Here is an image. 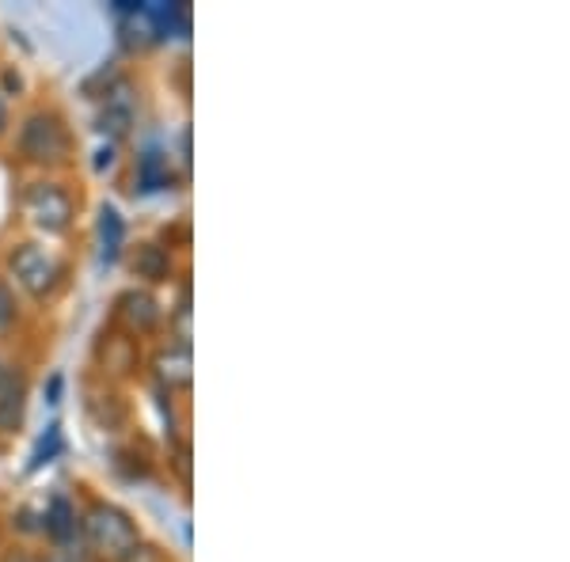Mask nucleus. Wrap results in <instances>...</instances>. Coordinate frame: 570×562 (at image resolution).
Instances as JSON below:
<instances>
[{
  "instance_id": "nucleus-1",
  "label": "nucleus",
  "mask_w": 570,
  "mask_h": 562,
  "mask_svg": "<svg viewBox=\"0 0 570 562\" xmlns=\"http://www.w3.org/2000/svg\"><path fill=\"white\" fill-rule=\"evenodd\" d=\"M85 536L99 555H110L122 562L126 555H134L141 548V536H137V524L126 517L118 505H91L85 517Z\"/></svg>"
},
{
  "instance_id": "nucleus-2",
  "label": "nucleus",
  "mask_w": 570,
  "mask_h": 562,
  "mask_svg": "<svg viewBox=\"0 0 570 562\" xmlns=\"http://www.w3.org/2000/svg\"><path fill=\"white\" fill-rule=\"evenodd\" d=\"M20 152L35 164L66 160V152H69L66 122H61L58 115H50V110H35V115H27L23 126H20Z\"/></svg>"
},
{
  "instance_id": "nucleus-3",
  "label": "nucleus",
  "mask_w": 570,
  "mask_h": 562,
  "mask_svg": "<svg viewBox=\"0 0 570 562\" xmlns=\"http://www.w3.org/2000/svg\"><path fill=\"white\" fill-rule=\"evenodd\" d=\"M23 206H27V217L35 220V228H42V233H50V236L66 233L72 225V198L58 183H35V187L27 190Z\"/></svg>"
},
{
  "instance_id": "nucleus-4",
  "label": "nucleus",
  "mask_w": 570,
  "mask_h": 562,
  "mask_svg": "<svg viewBox=\"0 0 570 562\" xmlns=\"http://www.w3.org/2000/svg\"><path fill=\"white\" fill-rule=\"evenodd\" d=\"M12 274L35 300L50 297V293L58 289V278H61L58 263H53L50 255H46L42 247H35V244H23V247H16V252H12Z\"/></svg>"
},
{
  "instance_id": "nucleus-5",
  "label": "nucleus",
  "mask_w": 570,
  "mask_h": 562,
  "mask_svg": "<svg viewBox=\"0 0 570 562\" xmlns=\"http://www.w3.org/2000/svg\"><path fill=\"white\" fill-rule=\"evenodd\" d=\"M23 381L20 376H4V384H0V433H12L20 430L23 422Z\"/></svg>"
},
{
  "instance_id": "nucleus-6",
  "label": "nucleus",
  "mask_w": 570,
  "mask_h": 562,
  "mask_svg": "<svg viewBox=\"0 0 570 562\" xmlns=\"http://www.w3.org/2000/svg\"><path fill=\"white\" fill-rule=\"evenodd\" d=\"M156 373H160V381L168 384V388H183V384H190V349L187 346L164 349V354L156 357Z\"/></svg>"
},
{
  "instance_id": "nucleus-7",
  "label": "nucleus",
  "mask_w": 570,
  "mask_h": 562,
  "mask_svg": "<svg viewBox=\"0 0 570 562\" xmlns=\"http://www.w3.org/2000/svg\"><path fill=\"white\" fill-rule=\"evenodd\" d=\"M118 308H122V316L130 319L137 331H153L156 319H160V308H156V300L149 297V293H137V289L126 293V297L118 300Z\"/></svg>"
},
{
  "instance_id": "nucleus-8",
  "label": "nucleus",
  "mask_w": 570,
  "mask_h": 562,
  "mask_svg": "<svg viewBox=\"0 0 570 562\" xmlns=\"http://www.w3.org/2000/svg\"><path fill=\"white\" fill-rule=\"evenodd\" d=\"M46 529H50V536L58 543H66L72 536V529H77V513H72V505L61 494L50 497V510H46Z\"/></svg>"
},
{
  "instance_id": "nucleus-9",
  "label": "nucleus",
  "mask_w": 570,
  "mask_h": 562,
  "mask_svg": "<svg viewBox=\"0 0 570 562\" xmlns=\"http://www.w3.org/2000/svg\"><path fill=\"white\" fill-rule=\"evenodd\" d=\"M99 236H104V259L115 263L118 259V247H122L126 239V225L122 217H118V209H104V220H99Z\"/></svg>"
},
{
  "instance_id": "nucleus-10",
  "label": "nucleus",
  "mask_w": 570,
  "mask_h": 562,
  "mask_svg": "<svg viewBox=\"0 0 570 562\" xmlns=\"http://www.w3.org/2000/svg\"><path fill=\"white\" fill-rule=\"evenodd\" d=\"M134 270L141 274V278H149V282H164V278H168V252L145 244L141 252H137V259H134Z\"/></svg>"
},
{
  "instance_id": "nucleus-11",
  "label": "nucleus",
  "mask_w": 570,
  "mask_h": 562,
  "mask_svg": "<svg viewBox=\"0 0 570 562\" xmlns=\"http://www.w3.org/2000/svg\"><path fill=\"white\" fill-rule=\"evenodd\" d=\"M137 183H141L145 195H153V190H160L164 183H168V168H164L160 152H145L141 164H137Z\"/></svg>"
},
{
  "instance_id": "nucleus-12",
  "label": "nucleus",
  "mask_w": 570,
  "mask_h": 562,
  "mask_svg": "<svg viewBox=\"0 0 570 562\" xmlns=\"http://www.w3.org/2000/svg\"><path fill=\"white\" fill-rule=\"evenodd\" d=\"M12 327H16V297L4 285V278H0V335H8Z\"/></svg>"
},
{
  "instance_id": "nucleus-13",
  "label": "nucleus",
  "mask_w": 570,
  "mask_h": 562,
  "mask_svg": "<svg viewBox=\"0 0 570 562\" xmlns=\"http://www.w3.org/2000/svg\"><path fill=\"white\" fill-rule=\"evenodd\" d=\"M110 126V134H126V126H130V107H107L104 115V130Z\"/></svg>"
},
{
  "instance_id": "nucleus-14",
  "label": "nucleus",
  "mask_w": 570,
  "mask_h": 562,
  "mask_svg": "<svg viewBox=\"0 0 570 562\" xmlns=\"http://www.w3.org/2000/svg\"><path fill=\"white\" fill-rule=\"evenodd\" d=\"M122 562H160V559H156V555H153V551H149V548H137V551H134V555H126Z\"/></svg>"
},
{
  "instance_id": "nucleus-15",
  "label": "nucleus",
  "mask_w": 570,
  "mask_h": 562,
  "mask_svg": "<svg viewBox=\"0 0 570 562\" xmlns=\"http://www.w3.org/2000/svg\"><path fill=\"white\" fill-rule=\"evenodd\" d=\"M4 126H8V115H4V103H0V134H4Z\"/></svg>"
},
{
  "instance_id": "nucleus-16",
  "label": "nucleus",
  "mask_w": 570,
  "mask_h": 562,
  "mask_svg": "<svg viewBox=\"0 0 570 562\" xmlns=\"http://www.w3.org/2000/svg\"><path fill=\"white\" fill-rule=\"evenodd\" d=\"M4 376H8V368H4V362H0V384H4Z\"/></svg>"
},
{
  "instance_id": "nucleus-17",
  "label": "nucleus",
  "mask_w": 570,
  "mask_h": 562,
  "mask_svg": "<svg viewBox=\"0 0 570 562\" xmlns=\"http://www.w3.org/2000/svg\"><path fill=\"white\" fill-rule=\"evenodd\" d=\"M4 562H23V559H4Z\"/></svg>"
}]
</instances>
